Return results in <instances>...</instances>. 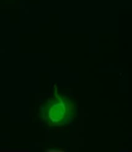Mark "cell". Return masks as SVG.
Here are the masks:
<instances>
[{"instance_id":"1","label":"cell","mask_w":132,"mask_h":152,"mask_svg":"<svg viewBox=\"0 0 132 152\" xmlns=\"http://www.w3.org/2000/svg\"><path fill=\"white\" fill-rule=\"evenodd\" d=\"M64 111L65 107L63 101L59 98H51L44 107L43 116L48 125H57L63 118Z\"/></svg>"}]
</instances>
